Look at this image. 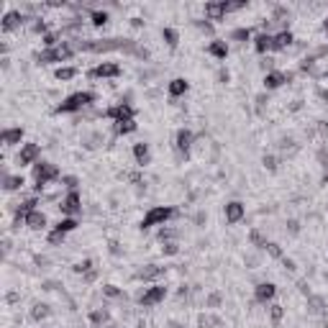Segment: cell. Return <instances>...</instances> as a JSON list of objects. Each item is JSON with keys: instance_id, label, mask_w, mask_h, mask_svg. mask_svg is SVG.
<instances>
[{"instance_id": "obj_1", "label": "cell", "mask_w": 328, "mask_h": 328, "mask_svg": "<svg viewBox=\"0 0 328 328\" xmlns=\"http://www.w3.org/2000/svg\"><path fill=\"white\" fill-rule=\"evenodd\" d=\"M95 100H97V95H95V93H90V90L72 93V95L64 97V100L54 108V113H79V111H85L87 105H93Z\"/></svg>"}, {"instance_id": "obj_2", "label": "cell", "mask_w": 328, "mask_h": 328, "mask_svg": "<svg viewBox=\"0 0 328 328\" xmlns=\"http://www.w3.org/2000/svg\"><path fill=\"white\" fill-rule=\"evenodd\" d=\"M174 215H177V208H172V205H154V208H149V213L141 218L138 228L146 231V228H152V226H164L167 221H172Z\"/></svg>"}, {"instance_id": "obj_3", "label": "cell", "mask_w": 328, "mask_h": 328, "mask_svg": "<svg viewBox=\"0 0 328 328\" xmlns=\"http://www.w3.org/2000/svg\"><path fill=\"white\" fill-rule=\"evenodd\" d=\"M59 180V167L52 162H36L34 164V182H36V190L41 193L46 185H52Z\"/></svg>"}, {"instance_id": "obj_4", "label": "cell", "mask_w": 328, "mask_h": 328, "mask_svg": "<svg viewBox=\"0 0 328 328\" xmlns=\"http://www.w3.org/2000/svg\"><path fill=\"white\" fill-rule=\"evenodd\" d=\"M77 52V49L72 46V44H67V41H62L59 46H54V49H46V52H41V54H36V62L39 64H54V62H67V59H72V54Z\"/></svg>"}, {"instance_id": "obj_5", "label": "cell", "mask_w": 328, "mask_h": 328, "mask_svg": "<svg viewBox=\"0 0 328 328\" xmlns=\"http://www.w3.org/2000/svg\"><path fill=\"white\" fill-rule=\"evenodd\" d=\"M59 211H62L64 218H75L82 213V197H79L77 190H69L62 200H59Z\"/></svg>"}, {"instance_id": "obj_6", "label": "cell", "mask_w": 328, "mask_h": 328, "mask_svg": "<svg viewBox=\"0 0 328 328\" xmlns=\"http://www.w3.org/2000/svg\"><path fill=\"white\" fill-rule=\"evenodd\" d=\"M39 156H41V146L39 144H21L16 154V164L18 167H28V164H36Z\"/></svg>"}, {"instance_id": "obj_7", "label": "cell", "mask_w": 328, "mask_h": 328, "mask_svg": "<svg viewBox=\"0 0 328 328\" xmlns=\"http://www.w3.org/2000/svg\"><path fill=\"white\" fill-rule=\"evenodd\" d=\"M167 297V287L164 285H152V287H146L144 290V295L138 297V305L141 308H154V305H159Z\"/></svg>"}, {"instance_id": "obj_8", "label": "cell", "mask_w": 328, "mask_h": 328, "mask_svg": "<svg viewBox=\"0 0 328 328\" xmlns=\"http://www.w3.org/2000/svg\"><path fill=\"white\" fill-rule=\"evenodd\" d=\"M105 118H111L113 123H123V121H134V108L128 103H118V105H111L108 111H103Z\"/></svg>"}, {"instance_id": "obj_9", "label": "cell", "mask_w": 328, "mask_h": 328, "mask_svg": "<svg viewBox=\"0 0 328 328\" xmlns=\"http://www.w3.org/2000/svg\"><path fill=\"white\" fill-rule=\"evenodd\" d=\"M87 75H90L93 79H113V77H121V67H118L116 62H103V64L93 67Z\"/></svg>"}, {"instance_id": "obj_10", "label": "cell", "mask_w": 328, "mask_h": 328, "mask_svg": "<svg viewBox=\"0 0 328 328\" xmlns=\"http://www.w3.org/2000/svg\"><path fill=\"white\" fill-rule=\"evenodd\" d=\"M223 215H226V223L236 226V223H241L244 218H246V205H244V203H238V200H231V203H226Z\"/></svg>"}, {"instance_id": "obj_11", "label": "cell", "mask_w": 328, "mask_h": 328, "mask_svg": "<svg viewBox=\"0 0 328 328\" xmlns=\"http://www.w3.org/2000/svg\"><path fill=\"white\" fill-rule=\"evenodd\" d=\"M285 82H292V72H277V69H270L264 75V90H277Z\"/></svg>"}, {"instance_id": "obj_12", "label": "cell", "mask_w": 328, "mask_h": 328, "mask_svg": "<svg viewBox=\"0 0 328 328\" xmlns=\"http://www.w3.org/2000/svg\"><path fill=\"white\" fill-rule=\"evenodd\" d=\"M26 21H34V18H28V16L21 13V11H8V13L3 16V23H0V28L8 34V31H13V28H18V26H23Z\"/></svg>"}, {"instance_id": "obj_13", "label": "cell", "mask_w": 328, "mask_h": 328, "mask_svg": "<svg viewBox=\"0 0 328 328\" xmlns=\"http://www.w3.org/2000/svg\"><path fill=\"white\" fill-rule=\"evenodd\" d=\"M193 144H195V134L190 131V128H180V131H177V136H174L177 152L187 156V154H190V149H193Z\"/></svg>"}, {"instance_id": "obj_14", "label": "cell", "mask_w": 328, "mask_h": 328, "mask_svg": "<svg viewBox=\"0 0 328 328\" xmlns=\"http://www.w3.org/2000/svg\"><path fill=\"white\" fill-rule=\"evenodd\" d=\"M274 295H277V285L274 282H259L254 287V297H256V303H262V305L272 303Z\"/></svg>"}, {"instance_id": "obj_15", "label": "cell", "mask_w": 328, "mask_h": 328, "mask_svg": "<svg viewBox=\"0 0 328 328\" xmlns=\"http://www.w3.org/2000/svg\"><path fill=\"white\" fill-rule=\"evenodd\" d=\"M254 49H256V54L274 52V36L270 31H259V34L254 36Z\"/></svg>"}, {"instance_id": "obj_16", "label": "cell", "mask_w": 328, "mask_h": 328, "mask_svg": "<svg viewBox=\"0 0 328 328\" xmlns=\"http://www.w3.org/2000/svg\"><path fill=\"white\" fill-rule=\"evenodd\" d=\"M228 13V3L221 0V3H205V18L208 21H223Z\"/></svg>"}, {"instance_id": "obj_17", "label": "cell", "mask_w": 328, "mask_h": 328, "mask_svg": "<svg viewBox=\"0 0 328 328\" xmlns=\"http://www.w3.org/2000/svg\"><path fill=\"white\" fill-rule=\"evenodd\" d=\"M164 274V267H159V264H146V267H141L134 277L138 282H152V280H156V277H162Z\"/></svg>"}, {"instance_id": "obj_18", "label": "cell", "mask_w": 328, "mask_h": 328, "mask_svg": "<svg viewBox=\"0 0 328 328\" xmlns=\"http://www.w3.org/2000/svg\"><path fill=\"white\" fill-rule=\"evenodd\" d=\"M272 36H274V52H285V49H290L295 44V36L290 28H282V31H277Z\"/></svg>"}, {"instance_id": "obj_19", "label": "cell", "mask_w": 328, "mask_h": 328, "mask_svg": "<svg viewBox=\"0 0 328 328\" xmlns=\"http://www.w3.org/2000/svg\"><path fill=\"white\" fill-rule=\"evenodd\" d=\"M134 162H136L138 167H146L149 162H152V149H149L146 141L134 144Z\"/></svg>"}, {"instance_id": "obj_20", "label": "cell", "mask_w": 328, "mask_h": 328, "mask_svg": "<svg viewBox=\"0 0 328 328\" xmlns=\"http://www.w3.org/2000/svg\"><path fill=\"white\" fill-rule=\"evenodd\" d=\"M23 221H26V226L28 228H31V231H44V228H46V213H41V211H39V208H36V211H31V213H28L26 218H23Z\"/></svg>"}, {"instance_id": "obj_21", "label": "cell", "mask_w": 328, "mask_h": 328, "mask_svg": "<svg viewBox=\"0 0 328 328\" xmlns=\"http://www.w3.org/2000/svg\"><path fill=\"white\" fill-rule=\"evenodd\" d=\"M187 87H190V82H187L185 77H174L170 85H167V93H170V97H182L187 93Z\"/></svg>"}, {"instance_id": "obj_22", "label": "cell", "mask_w": 328, "mask_h": 328, "mask_svg": "<svg viewBox=\"0 0 328 328\" xmlns=\"http://www.w3.org/2000/svg\"><path fill=\"white\" fill-rule=\"evenodd\" d=\"M26 185L23 174H3V190L5 193H13V190H21Z\"/></svg>"}, {"instance_id": "obj_23", "label": "cell", "mask_w": 328, "mask_h": 328, "mask_svg": "<svg viewBox=\"0 0 328 328\" xmlns=\"http://www.w3.org/2000/svg\"><path fill=\"white\" fill-rule=\"evenodd\" d=\"M21 138H23V128L21 126H18V128H5V131H3V144L5 146L21 144Z\"/></svg>"}, {"instance_id": "obj_24", "label": "cell", "mask_w": 328, "mask_h": 328, "mask_svg": "<svg viewBox=\"0 0 328 328\" xmlns=\"http://www.w3.org/2000/svg\"><path fill=\"white\" fill-rule=\"evenodd\" d=\"M208 54L215 57V59H226V57H228V44L221 41V39H215V41L208 44Z\"/></svg>"}, {"instance_id": "obj_25", "label": "cell", "mask_w": 328, "mask_h": 328, "mask_svg": "<svg viewBox=\"0 0 328 328\" xmlns=\"http://www.w3.org/2000/svg\"><path fill=\"white\" fill-rule=\"evenodd\" d=\"M52 315V308H49L46 303H36L34 308H31V321H44V318H49Z\"/></svg>"}, {"instance_id": "obj_26", "label": "cell", "mask_w": 328, "mask_h": 328, "mask_svg": "<svg viewBox=\"0 0 328 328\" xmlns=\"http://www.w3.org/2000/svg\"><path fill=\"white\" fill-rule=\"evenodd\" d=\"M156 238H159L162 244H170V241H177V238H180V231H177V228L162 226V228H159V233H156Z\"/></svg>"}, {"instance_id": "obj_27", "label": "cell", "mask_w": 328, "mask_h": 328, "mask_svg": "<svg viewBox=\"0 0 328 328\" xmlns=\"http://www.w3.org/2000/svg\"><path fill=\"white\" fill-rule=\"evenodd\" d=\"M162 39L167 41V46H170V49H177V44H180V34H177L174 28H170V26L162 28Z\"/></svg>"}, {"instance_id": "obj_28", "label": "cell", "mask_w": 328, "mask_h": 328, "mask_svg": "<svg viewBox=\"0 0 328 328\" xmlns=\"http://www.w3.org/2000/svg\"><path fill=\"white\" fill-rule=\"evenodd\" d=\"M103 297H108V300H123V290L118 285H103Z\"/></svg>"}, {"instance_id": "obj_29", "label": "cell", "mask_w": 328, "mask_h": 328, "mask_svg": "<svg viewBox=\"0 0 328 328\" xmlns=\"http://www.w3.org/2000/svg\"><path fill=\"white\" fill-rule=\"evenodd\" d=\"M308 305H310V313H315V315L326 313V303H323V297H318V295H308Z\"/></svg>"}, {"instance_id": "obj_30", "label": "cell", "mask_w": 328, "mask_h": 328, "mask_svg": "<svg viewBox=\"0 0 328 328\" xmlns=\"http://www.w3.org/2000/svg\"><path fill=\"white\" fill-rule=\"evenodd\" d=\"M231 41H238V44L251 41V28H233V31H231Z\"/></svg>"}, {"instance_id": "obj_31", "label": "cell", "mask_w": 328, "mask_h": 328, "mask_svg": "<svg viewBox=\"0 0 328 328\" xmlns=\"http://www.w3.org/2000/svg\"><path fill=\"white\" fill-rule=\"evenodd\" d=\"M108 21H111V16H108V11H90V23L93 26H105Z\"/></svg>"}, {"instance_id": "obj_32", "label": "cell", "mask_w": 328, "mask_h": 328, "mask_svg": "<svg viewBox=\"0 0 328 328\" xmlns=\"http://www.w3.org/2000/svg\"><path fill=\"white\" fill-rule=\"evenodd\" d=\"M54 77H57V79H62V82H64V79H72V77H77V69H75V67H57V69H54Z\"/></svg>"}, {"instance_id": "obj_33", "label": "cell", "mask_w": 328, "mask_h": 328, "mask_svg": "<svg viewBox=\"0 0 328 328\" xmlns=\"http://www.w3.org/2000/svg\"><path fill=\"white\" fill-rule=\"evenodd\" d=\"M90 323H93L95 328H100V326L108 323V310H105V308H103V310H93V313H90Z\"/></svg>"}, {"instance_id": "obj_34", "label": "cell", "mask_w": 328, "mask_h": 328, "mask_svg": "<svg viewBox=\"0 0 328 328\" xmlns=\"http://www.w3.org/2000/svg\"><path fill=\"white\" fill-rule=\"evenodd\" d=\"M64 238H67V233H64V231H59V228H54V231H49L46 241L52 244V246H62V244H64Z\"/></svg>"}, {"instance_id": "obj_35", "label": "cell", "mask_w": 328, "mask_h": 328, "mask_svg": "<svg viewBox=\"0 0 328 328\" xmlns=\"http://www.w3.org/2000/svg\"><path fill=\"white\" fill-rule=\"evenodd\" d=\"M134 131H136V121L116 123V136H126V134H134Z\"/></svg>"}, {"instance_id": "obj_36", "label": "cell", "mask_w": 328, "mask_h": 328, "mask_svg": "<svg viewBox=\"0 0 328 328\" xmlns=\"http://www.w3.org/2000/svg\"><path fill=\"white\" fill-rule=\"evenodd\" d=\"M264 251L272 256V259H282L285 256V251H282V246L280 244H274V241H267V246H264Z\"/></svg>"}, {"instance_id": "obj_37", "label": "cell", "mask_w": 328, "mask_h": 328, "mask_svg": "<svg viewBox=\"0 0 328 328\" xmlns=\"http://www.w3.org/2000/svg\"><path fill=\"white\" fill-rule=\"evenodd\" d=\"M79 223H77V218H62L54 228H59V231H64V233H69V231H75Z\"/></svg>"}, {"instance_id": "obj_38", "label": "cell", "mask_w": 328, "mask_h": 328, "mask_svg": "<svg viewBox=\"0 0 328 328\" xmlns=\"http://www.w3.org/2000/svg\"><path fill=\"white\" fill-rule=\"evenodd\" d=\"M59 36H62V34L49 31L46 36H41V41H44V46H46V49H54V46H59Z\"/></svg>"}, {"instance_id": "obj_39", "label": "cell", "mask_w": 328, "mask_h": 328, "mask_svg": "<svg viewBox=\"0 0 328 328\" xmlns=\"http://www.w3.org/2000/svg\"><path fill=\"white\" fill-rule=\"evenodd\" d=\"M249 241H251L254 246H259V249H264V246H267V238H264L259 231H256V228H254V231L249 233Z\"/></svg>"}, {"instance_id": "obj_40", "label": "cell", "mask_w": 328, "mask_h": 328, "mask_svg": "<svg viewBox=\"0 0 328 328\" xmlns=\"http://www.w3.org/2000/svg\"><path fill=\"white\" fill-rule=\"evenodd\" d=\"M262 164H264V170L277 172V156H272V154H264V156H262Z\"/></svg>"}, {"instance_id": "obj_41", "label": "cell", "mask_w": 328, "mask_h": 328, "mask_svg": "<svg viewBox=\"0 0 328 328\" xmlns=\"http://www.w3.org/2000/svg\"><path fill=\"white\" fill-rule=\"evenodd\" d=\"M90 270H93V259H82V262L75 264V272H77V274H87Z\"/></svg>"}, {"instance_id": "obj_42", "label": "cell", "mask_w": 328, "mask_h": 328, "mask_svg": "<svg viewBox=\"0 0 328 328\" xmlns=\"http://www.w3.org/2000/svg\"><path fill=\"white\" fill-rule=\"evenodd\" d=\"M62 185L67 187V193H69V190H77V185H79V180H77V177H75V174H64V177H62Z\"/></svg>"}, {"instance_id": "obj_43", "label": "cell", "mask_w": 328, "mask_h": 328, "mask_svg": "<svg viewBox=\"0 0 328 328\" xmlns=\"http://www.w3.org/2000/svg\"><path fill=\"white\" fill-rule=\"evenodd\" d=\"M31 28H34V34H41V36H46V34H49V31H46V21H44V18H34Z\"/></svg>"}, {"instance_id": "obj_44", "label": "cell", "mask_w": 328, "mask_h": 328, "mask_svg": "<svg viewBox=\"0 0 328 328\" xmlns=\"http://www.w3.org/2000/svg\"><path fill=\"white\" fill-rule=\"evenodd\" d=\"M177 251H180V244H177V241H170V244L162 246V254H164V256H174Z\"/></svg>"}, {"instance_id": "obj_45", "label": "cell", "mask_w": 328, "mask_h": 328, "mask_svg": "<svg viewBox=\"0 0 328 328\" xmlns=\"http://www.w3.org/2000/svg\"><path fill=\"white\" fill-rule=\"evenodd\" d=\"M313 64H315V57H303L300 59V72H313Z\"/></svg>"}, {"instance_id": "obj_46", "label": "cell", "mask_w": 328, "mask_h": 328, "mask_svg": "<svg viewBox=\"0 0 328 328\" xmlns=\"http://www.w3.org/2000/svg\"><path fill=\"white\" fill-rule=\"evenodd\" d=\"M270 315H272V321H274V323H280V321H282V315H285L282 305H270Z\"/></svg>"}, {"instance_id": "obj_47", "label": "cell", "mask_w": 328, "mask_h": 328, "mask_svg": "<svg viewBox=\"0 0 328 328\" xmlns=\"http://www.w3.org/2000/svg\"><path fill=\"white\" fill-rule=\"evenodd\" d=\"M221 300H223V297H221V292H213V295H208L205 305H208V308H218V305H221Z\"/></svg>"}, {"instance_id": "obj_48", "label": "cell", "mask_w": 328, "mask_h": 328, "mask_svg": "<svg viewBox=\"0 0 328 328\" xmlns=\"http://www.w3.org/2000/svg\"><path fill=\"white\" fill-rule=\"evenodd\" d=\"M282 264H285V270L287 272H295L297 270V264H295V259H290V256H282V259H280Z\"/></svg>"}, {"instance_id": "obj_49", "label": "cell", "mask_w": 328, "mask_h": 328, "mask_svg": "<svg viewBox=\"0 0 328 328\" xmlns=\"http://www.w3.org/2000/svg\"><path fill=\"white\" fill-rule=\"evenodd\" d=\"M195 26L200 28V31H205V34H213V23H208V21H195Z\"/></svg>"}, {"instance_id": "obj_50", "label": "cell", "mask_w": 328, "mask_h": 328, "mask_svg": "<svg viewBox=\"0 0 328 328\" xmlns=\"http://www.w3.org/2000/svg\"><path fill=\"white\" fill-rule=\"evenodd\" d=\"M287 231H290V233H300V223H297V221H287Z\"/></svg>"}, {"instance_id": "obj_51", "label": "cell", "mask_w": 328, "mask_h": 328, "mask_svg": "<svg viewBox=\"0 0 328 328\" xmlns=\"http://www.w3.org/2000/svg\"><path fill=\"white\" fill-rule=\"evenodd\" d=\"M318 131H321L323 138H328V121H318Z\"/></svg>"}, {"instance_id": "obj_52", "label": "cell", "mask_w": 328, "mask_h": 328, "mask_svg": "<svg viewBox=\"0 0 328 328\" xmlns=\"http://www.w3.org/2000/svg\"><path fill=\"white\" fill-rule=\"evenodd\" d=\"M318 97H321V100H326V103H328V90H326V87H318Z\"/></svg>"}, {"instance_id": "obj_53", "label": "cell", "mask_w": 328, "mask_h": 328, "mask_svg": "<svg viewBox=\"0 0 328 328\" xmlns=\"http://www.w3.org/2000/svg\"><path fill=\"white\" fill-rule=\"evenodd\" d=\"M228 77H231V75H228V69H221V72H218V79H221V82H228Z\"/></svg>"}, {"instance_id": "obj_54", "label": "cell", "mask_w": 328, "mask_h": 328, "mask_svg": "<svg viewBox=\"0 0 328 328\" xmlns=\"http://www.w3.org/2000/svg\"><path fill=\"white\" fill-rule=\"evenodd\" d=\"M95 277H97V272H95V270H90V272H87V274H85V280H87V282H93V280H95Z\"/></svg>"}, {"instance_id": "obj_55", "label": "cell", "mask_w": 328, "mask_h": 328, "mask_svg": "<svg viewBox=\"0 0 328 328\" xmlns=\"http://www.w3.org/2000/svg\"><path fill=\"white\" fill-rule=\"evenodd\" d=\"M300 108H303V100H295V103H292V108H290V111H300Z\"/></svg>"}, {"instance_id": "obj_56", "label": "cell", "mask_w": 328, "mask_h": 328, "mask_svg": "<svg viewBox=\"0 0 328 328\" xmlns=\"http://www.w3.org/2000/svg\"><path fill=\"white\" fill-rule=\"evenodd\" d=\"M323 28H326V31H328V16H326V21H323Z\"/></svg>"}, {"instance_id": "obj_57", "label": "cell", "mask_w": 328, "mask_h": 328, "mask_svg": "<svg viewBox=\"0 0 328 328\" xmlns=\"http://www.w3.org/2000/svg\"><path fill=\"white\" fill-rule=\"evenodd\" d=\"M323 328H328V326H323Z\"/></svg>"}, {"instance_id": "obj_58", "label": "cell", "mask_w": 328, "mask_h": 328, "mask_svg": "<svg viewBox=\"0 0 328 328\" xmlns=\"http://www.w3.org/2000/svg\"><path fill=\"white\" fill-rule=\"evenodd\" d=\"M326 77H328V75H326Z\"/></svg>"}]
</instances>
